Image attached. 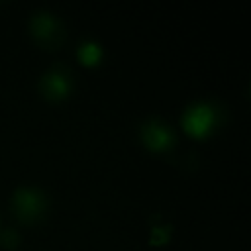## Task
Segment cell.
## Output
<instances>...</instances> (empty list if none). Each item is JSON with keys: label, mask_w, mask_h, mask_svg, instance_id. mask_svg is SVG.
<instances>
[{"label": "cell", "mask_w": 251, "mask_h": 251, "mask_svg": "<svg viewBox=\"0 0 251 251\" xmlns=\"http://www.w3.org/2000/svg\"><path fill=\"white\" fill-rule=\"evenodd\" d=\"M31 33L43 45H55L61 39L59 22L49 14H37L31 18Z\"/></svg>", "instance_id": "3"}, {"label": "cell", "mask_w": 251, "mask_h": 251, "mask_svg": "<svg viewBox=\"0 0 251 251\" xmlns=\"http://www.w3.org/2000/svg\"><path fill=\"white\" fill-rule=\"evenodd\" d=\"M214 124V112L210 106L198 104L184 114V129L194 137H204Z\"/></svg>", "instance_id": "2"}, {"label": "cell", "mask_w": 251, "mask_h": 251, "mask_svg": "<svg viewBox=\"0 0 251 251\" xmlns=\"http://www.w3.org/2000/svg\"><path fill=\"white\" fill-rule=\"evenodd\" d=\"M167 233H169L167 229H153L151 231V235H153L151 237V243H163V241H167V237H169Z\"/></svg>", "instance_id": "7"}, {"label": "cell", "mask_w": 251, "mask_h": 251, "mask_svg": "<svg viewBox=\"0 0 251 251\" xmlns=\"http://www.w3.org/2000/svg\"><path fill=\"white\" fill-rule=\"evenodd\" d=\"M78 59L84 63V65H96L98 59H100V47L96 43H84L80 49H78Z\"/></svg>", "instance_id": "6"}, {"label": "cell", "mask_w": 251, "mask_h": 251, "mask_svg": "<svg viewBox=\"0 0 251 251\" xmlns=\"http://www.w3.org/2000/svg\"><path fill=\"white\" fill-rule=\"evenodd\" d=\"M14 212L22 222L35 220L43 212V198L37 190L31 188H20L14 194Z\"/></svg>", "instance_id": "1"}, {"label": "cell", "mask_w": 251, "mask_h": 251, "mask_svg": "<svg viewBox=\"0 0 251 251\" xmlns=\"http://www.w3.org/2000/svg\"><path fill=\"white\" fill-rule=\"evenodd\" d=\"M41 90L47 98L51 100H59L65 98L71 90V82L67 78V75H63L59 69H53L51 73H47L41 80Z\"/></svg>", "instance_id": "4"}, {"label": "cell", "mask_w": 251, "mask_h": 251, "mask_svg": "<svg viewBox=\"0 0 251 251\" xmlns=\"http://www.w3.org/2000/svg\"><path fill=\"white\" fill-rule=\"evenodd\" d=\"M143 143L153 151H163V149L171 147L173 135L165 126L151 122V124L143 126Z\"/></svg>", "instance_id": "5"}]
</instances>
